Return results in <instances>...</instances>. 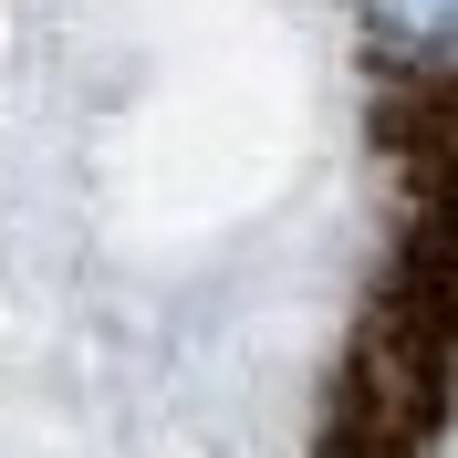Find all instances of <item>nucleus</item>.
<instances>
[{"label":"nucleus","instance_id":"nucleus-1","mask_svg":"<svg viewBox=\"0 0 458 458\" xmlns=\"http://www.w3.org/2000/svg\"><path fill=\"white\" fill-rule=\"evenodd\" d=\"M375 21H386V31H406V53H428V42H437V21H448V0H375Z\"/></svg>","mask_w":458,"mask_h":458}]
</instances>
